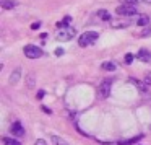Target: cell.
<instances>
[{
	"label": "cell",
	"mask_w": 151,
	"mask_h": 145,
	"mask_svg": "<svg viewBox=\"0 0 151 145\" xmlns=\"http://www.w3.org/2000/svg\"><path fill=\"white\" fill-rule=\"evenodd\" d=\"M98 36L99 34L96 33V31H86V33H83V34H80V38H78V44L81 47H86V46H89V44H93L96 39H98Z\"/></svg>",
	"instance_id": "1"
},
{
	"label": "cell",
	"mask_w": 151,
	"mask_h": 145,
	"mask_svg": "<svg viewBox=\"0 0 151 145\" xmlns=\"http://www.w3.org/2000/svg\"><path fill=\"white\" fill-rule=\"evenodd\" d=\"M24 56L29 57V59H39L41 56H42V51H41V47L34 46V44H28L26 47L23 49Z\"/></svg>",
	"instance_id": "2"
},
{
	"label": "cell",
	"mask_w": 151,
	"mask_h": 145,
	"mask_svg": "<svg viewBox=\"0 0 151 145\" xmlns=\"http://www.w3.org/2000/svg\"><path fill=\"white\" fill-rule=\"evenodd\" d=\"M115 12H117V15H120V17H132V15L137 13V7L132 5V4H125V5L117 7Z\"/></svg>",
	"instance_id": "3"
},
{
	"label": "cell",
	"mask_w": 151,
	"mask_h": 145,
	"mask_svg": "<svg viewBox=\"0 0 151 145\" xmlns=\"http://www.w3.org/2000/svg\"><path fill=\"white\" fill-rule=\"evenodd\" d=\"M75 34H76L75 28L65 26V30H62L59 34H57V39H59V41H70V39L75 38Z\"/></svg>",
	"instance_id": "4"
},
{
	"label": "cell",
	"mask_w": 151,
	"mask_h": 145,
	"mask_svg": "<svg viewBox=\"0 0 151 145\" xmlns=\"http://www.w3.org/2000/svg\"><path fill=\"white\" fill-rule=\"evenodd\" d=\"M109 91H111V82H109V80H104L98 88V96L101 99H104L109 96Z\"/></svg>",
	"instance_id": "5"
},
{
	"label": "cell",
	"mask_w": 151,
	"mask_h": 145,
	"mask_svg": "<svg viewBox=\"0 0 151 145\" xmlns=\"http://www.w3.org/2000/svg\"><path fill=\"white\" fill-rule=\"evenodd\" d=\"M10 132L13 134V137H23L24 135V127L21 125L20 121H15L13 124L10 125Z\"/></svg>",
	"instance_id": "6"
},
{
	"label": "cell",
	"mask_w": 151,
	"mask_h": 145,
	"mask_svg": "<svg viewBox=\"0 0 151 145\" xmlns=\"http://www.w3.org/2000/svg\"><path fill=\"white\" fill-rule=\"evenodd\" d=\"M137 57L140 60H143V62H146V64H151V52L146 49H140L137 54Z\"/></svg>",
	"instance_id": "7"
},
{
	"label": "cell",
	"mask_w": 151,
	"mask_h": 145,
	"mask_svg": "<svg viewBox=\"0 0 151 145\" xmlns=\"http://www.w3.org/2000/svg\"><path fill=\"white\" fill-rule=\"evenodd\" d=\"M20 77H21V69L18 67V69H15L13 72H12L10 78H8V83H10V85H17L18 80H20Z\"/></svg>",
	"instance_id": "8"
},
{
	"label": "cell",
	"mask_w": 151,
	"mask_h": 145,
	"mask_svg": "<svg viewBox=\"0 0 151 145\" xmlns=\"http://www.w3.org/2000/svg\"><path fill=\"white\" fill-rule=\"evenodd\" d=\"M0 5H2V8H5V10H12V8L17 7V2H15V0H0Z\"/></svg>",
	"instance_id": "9"
},
{
	"label": "cell",
	"mask_w": 151,
	"mask_h": 145,
	"mask_svg": "<svg viewBox=\"0 0 151 145\" xmlns=\"http://www.w3.org/2000/svg\"><path fill=\"white\" fill-rule=\"evenodd\" d=\"M148 23H150V18H148L146 15H141V17L138 18V21H137L138 26H146Z\"/></svg>",
	"instance_id": "10"
},
{
	"label": "cell",
	"mask_w": 151,
	"mask_h": 145,
	"mask_svg": "<svg viewBox=\"0 0 151 145\" xmlns=\"http://www.w3.org/2000/svg\"><path fill=\"white\" fill-rule=\"evenodd\" d=\"M111 26L112 28H127L128 21H111Z\"/></svg>",
	"instance_id": "11"
},
{
	"label": "cell",
	"mask_w": 151,
	"mask_h": 145,
	"mask_svg": "<svg viewBox=\"0 0 151 145\" xmlns=\"http://www.w3.org/2000/svg\"><path fill=\"white\" fill-rule=\"evenodd\" d=\"M52 142H54V145H68L62 137H59V135H52Z\"/></svg>",
	"instance_id": "12"
},
{
	"label": "cell",
	"mask_w": 151,
	"mask_h": 145,
	"mask_svg": "<svg viewBox=\"0 0 151 145\" xmlns=\"http://www.w3.org/2000/svg\"><path fill=\"white\" fill-rule=\"evenodd\" d=\"M2 140H4L5 145H21L18 140H15V138H10V137H4Z\"/></svg>",
	"instance_id": "13"
},
{
	"label": "cell",
	"mask_w": 151,
	"mask_h": 145,
	"mask_svg": "<svg viewBox=\"0 0 151 145\" xmlns=\"http://www.w3.org/2000/svg\"><path fill=\"white\" fill-rule=\"evenodd\" d=\"M101 67L104 70H111V72H112V70H115V64H112V62H104Z\"/></svg>",
	"instance_id": "14"
},
{
	"label": "cell",
	"mask_w": 151,
	"mask_h": 145,
	"mask_svg": "<svg viewBox=\"0 0 151 145\" xmlns=\"http://www.w3.org/2000/svg\"><path fill=\"white\" fill-rule=\"evenodd\" d=\"M140 138H141V135H138V137L130 138V140H124V142H120V145H132V144H135V142H138Z\"/></svg>",
	"instance_id": "15"
},
{
	"label": "cell",
	"mask_w": 151,
	"mask_h": 145,
	"mask_svg": "<svg viewBox=\"0 0 151 145\" xmlns=\"http://www.w3.org/2000/svg\"><path fill=\"white\" fill-rule=\"evenodd\" d=\"M98 15L102 18V20H109V18H111V15H109V12H106V10H101V12H98Z\"/></svg>",
	"instance_id": "16"
},
{
	"label": "cell",
	"mask_w": 151,
	"mask_h": 145,
	"mask_svg": "<svg viewBox=\"0 0 151 145\" xmlns=\"http://www.w3.org/2000/svg\"><path fill=\"white\" fill-rule=\"evenodd\" d=\"M70 20H72V18H70V17H65V18H63V20H62V21H60V23H59V25H57V26H60V28H62V26H68Z\"/></svg>",
	"instance_id": "17"
},
{
	"label": "cell",
	"mask_w": 151,
	"mask_h": 145,
	"mask_svg": "<svg viewBox=\"0 0 151 145\" xmlns=\"http://www.w3.org/2000/svg\"><path fill=\"white\" fill-rule=\"evenodd\" d=\"M33 86H34V75L29 73L28 75V88H33Z\"/></svg>",
	"instance_id": "18"
},
{
	"label": "cell",
	"mask_w": 151,
	"mask_h": 145,
	"mask_svg": "<svg viewBox=\"0 0 151 145\" xmlns=\"http://www.w3.org/2000/svg\"><path fill=\"white\" fill-rule=\"evenodd\" d=\"M133 62V56L132 54H125V64H132Z\"/></svg>",
	"instance_id": "19"
},
{
	"label": "cell",
	"mask_w": 151,
	"mask_h": 145,
	"mask_svg": "<svg viewBox=\"0 0 151 145\" xmlns=\"http://www.w3.org/2000/svg\"><path fill=\"white\" fill-rule=\"evenodd\" d=\"M37 28H41V21H36V23L31 25V30H37Z\"/></svg>",
	"instance_id": "20"
},
{
	"label": "cell",
	"mask_w": 151,
	"mask_h": 145,
	"mask_svg": "<svg viewBox=\"0 0 151 145\" xmlns=\"http://www.w3.org/2000/svg\"><path fill=\"white\" fill-rule=\"evenodd\" d=\"M141 36H145V38H148V36H151V28L150 30H145L143 33H141Z\"/></svg>",
	"instance_id": "21"
},
{
	"label": "cell",
	"mask_w": 151,
	"mask_h": 145,
	"mask_svg": "<svg viewBox=\"0 0 151 145\" xmlns=\"http://www.w3.org/2000/svg\"><path fill=\"white\" fill-rule=\"evenodd\" d=\"M34 145H47V144H46V140H42V138H37Z\"/></svg>",
	"instance_id": "22"
},
{
	"label": "cell",
	"mask_w": 151,
	"mask_h": 145,
	"mask_svg": "<svg viewBox=\"0 0 151 145\" xmlns=\"http://www.w3.org/2000/svg\"><path fill=\"white\" fill-rule=\"evenodd\" d=\"M55 54H57V56H62V54H63V49H57Z\"/></svg>",
	"instance_id": "23"
},
{
	"label": "cell",
	"mask_w": 151,
	"mask_h": 145,
	"mask_svg": "<svg viewBox=\"0 0 151 145\" xmlns=\"http://www.w3.org/2000/svg\"><path fill=\"white\" fill-rule=\"evenodd\" d=\"M42 109L47 112V114H50V109H49V108H46V106H42Z\"/></svg>",
	"instance_id": "24"
},
{
	"label": "cell",
	"mask_w": 151,
	"mask_h": 145,
	"mask_svg": "<svg viewBox=\"0 0 151 145\" xmlns=\"http://www.w3.org/2000/svg\"><path fill=\"white\" fill-rule=\"evenodd\" d=\"M125 2H127V4H132V5L135 4V0H125Z\"/></svg>",
	"instance_id": "25"
},
{
	"label": "cell",
	"mask_w": 151,
	"mask_h": 145,
	"mask_svg": "<svg viewBox=\"0 0 151 145\" xmlns=\"http://www.w3.org/2000/svg\"><path fill=\"white\" fill-rule=\"evenodd\" d=\"M145 4H151V0H143Z\"/></svg>",
	"instance_id": "26"
}]
</instances>
